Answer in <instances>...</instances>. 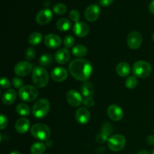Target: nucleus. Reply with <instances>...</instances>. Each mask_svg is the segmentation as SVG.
Masks as SVG:
<instances>
[{
  "mask_svg": "<svg viewBox=\"0 0 154 154\" xmlns=\"http://www.w3.org/2000/svg\"><path fill=\"white\" fill-rule=\"evenodd\" d=\"M69 72L75 80L85 82L93 73V66L88 60L82 58L75 59L69 63Z\"/></svg>",
  "mask_w": 154,
  "mask_h": 154,
  "instance_id": "obj_1",
  "label": "nucleus"
},
{
  "mask_svg": "<svg viewBox=\"0 0 154 154\" xmlns=\"http://www.w3.org/2000/svg\"><path fill=\"white\" fill-rule=\"evenodd\" d=\"M32 82L39 88H43L48 85L49 82V75L46 69L42 66H35L33 69L32 75Z\"/></svg>",
  "mask_w": 154,
  "mask_h": 154,
  "instance_id": "obj_2",
  "label": "nucleus"
},
{
  "mask_svg": "<svg viewBox=\"0 0 154 154\" xmlns=\"http://www.w3.org/2000/svg\"><path fill=\"white\" fill-rule=\"evenodd\" d=\"M50 108H51V105H50L49 101L46 99H41L34 104L32 113L35 118L41 120V119L45 118L48 115Z\"/></svg>",
  "mask_w": 154,
  "mask_h": 154,
  "instance_id": "obj_3",
  "label": "nucleus"
},
{
  "mask_svg": "<svg viewBox=\"0 0 154 154\" xmlns=\"http://www.w3.org/2000/svg\"><path fill=\"white\" fill-rule=\"evenodd\" d=\"M152 67L150 64L144 60H139L134 63L132 73L137 78H147L151 75Z\"/></svg>",
  "mask_w": 154,
  "mask_h": 154,
  "instance_id": "obj_4",
  "label": "nucleus"
},
{
  "mask_svg": "<svg viewBox=\"0 0 154 154\" xmlns=\"http://www.w3.org/2000/svg\"><path fill=\"white\" fill-rule=\"evenodd\" d=\"M30 132L34 138L40 141H47L51 136V129L44 123H36L30 129Z\"/></svg>",
  "mask_w": 154,
  "mask_h": 154,
  "instance_id": "obj_5",
  "label": "nucleus"
},
{
  "mask_svg": "<svg viewBox=\"0 0 154 154\" xmlns=\"http://www.w3.org/2000/svg\"><path fill=\"white\" fill-rule=\"evenodd\" d=\"M38 90L35 87L32 85H25L21 87L18 92L21 100L26 102H32L38 96Z\"/></svg>",
  "mask_w": 154,
  "mask_h": 154,
  "instance_id": "obj_6",
  "label": "nucleus"
},
{
  "mask_svg": "<svg viewBox=\"0 0 154 154\" xmlns=\"http://www.w3.org/2000/svg\"><path fill=\"white\" fill-rule=\"evenodd\" d=\"M126 144V138L123 135H120V134H117V135H113L108 141V148L111 151L114 152H118L123 150Z\"/></svg>",
  "mask_w": 154,
  "mask_h": 154,
  "instance_id": "obj_7",
  "label": "nucleus"
},
{
  "mask_svg": "<svg viewBox=\"0 0 154 154\" xmlns=\"http://www.w3.org/2000/svg\"><path fill=\"white\" fill-rule=\"evenodd\" d=\"M142 36L138 32H132L128 35L126 38L128 46L132 50L139 49L142 45Z\"/></svg>",
  "mask_w": 154,
  "mask_h": 154,
  "instance_id": "obj_8",
  "label": "nucleus"
},
{
  "mask_svg": "<svg viewBox=\"0 0 154 154\" xmlns=\"http://www.w3.org/2000/svg\"><path fill=\"white\" fill-rule=\"evenodd\" d=\"M32 65L28 61H21L14 66L15 75L19 77H24L32 72Z\"/></svg>",
  "mask_w": 154,
  "mask_h": 154,
  "instance_id": "obj_9",
  "label": "nucleus"
},
{
  "mask_svg": "<svg viewBox=\"0 0 154 154\" xmlns=\"http://www.w3.org/2000/svg\"><path fill=\"white\" fill-rule=\"evenodd\" d=\"M66 97L68 103L71 106L75 107V108L80 106L83 103V102H84L82 96L75 90H69L67 93H66Z\"/></svg>",
  "mask_w": 154,
  "mask_h": 154,
  "instance_id": "obj_10",
  "label": "nucleus"
},
{
  "mask_svg": "<svg viewBox=\"0 0 154 154\" xmlns=\"http://www.w3.org/2000/svg\"><path fill=\"white\" fill-rule=\"evenodd\" d=\"M100 12V8L99 7V5L93 4L89 5L86 8L84 16H85L86 20L89 22H95L99 17Z\"/></svg>",
  "mask_w": 154,
  "mask_h": 154,
  "instance_id": "obj_11",
  "label": "nucleus"
},
{
  "mask_svg": "<svg viewBox=\"0 0 154 154\" xmlns=\"http://www.w3.org/2000/svg\"><path fill=\"white\" fill-rule=\"evenodd\" d=\"M44 43L48 48L51 49H56L60 48L62 44V39L58 35L51 33L48 34L44 38Z\"/></svg>",
  "mask_w": 154,
  "mask_h": 154,
  "instance_id": "obj_12",
  "label": "nucleus"
},
{
  "mask_svg": "<svg viewBox=\"0 0 154 154\" xmlns=\"http://www.w3.org/2000/svg\"><path fill=\"white\" fill-rule=\"evenodd\" d=\"M53 19V13L50 9H42L38 12L35 20L39 25H46Z\"/></svg>",
  "mask_w": 154,
  "mask_h": 154,
  "instance_id": "obj_13",
  "label": "nucleus"
},
{
  "mask_svg": "<svg viewBox=\"0 0 154 154\" xmlns=\"http://www.w3.org/2000/svg\"><path fill=\"white\" fill-rule=\"evenodd\" d=\"M108 116L114 121H120L123 117V111L120 106L117 105H110L107 110Z\"/></svg>",
  "mask_w": 154,
  "mask_h": 154,
  "instance_id": "obj_14",
  "label": "nucleus"
},
{
  "mask_svg": "<svg viewBox=\"0 0 154 154\" xmlns=\"http://www.w3.org/2000/svg\"><path fill=\"white\" fill-rule=\"evenodd\" d=\"M72 31H73L74 34L78 36V37L84 38L86 37L89 34L90 28H89L88 25L86 24L85 23L78 21V22L75 23V25L73 26Z\"/></svg>",
  "mask_w": 154,
  "mask_h": 154,
  "instance_id": "obj_15",
  "label": "nucleus"
},
{
  "mask_svg": "<svg viewBox=\"0 0 154 154\" xmlns=\"http://www.w3.org/2000/svg\"><path fill=\"white\" fill-rule=\"evenodd\" d=\"M56 62L60 65H65L70 60L71 54L67 48H60L55 54Z\"/></svg>",
  "mask_w": 154,
  "mask_h": 154,
  "instance_id": "obj_16",
  "label": "nucleus"
},
{
  "mask_svg": "<svg viewBox=\"0 0 154 154\" xmlns=\"http://www.w3.org/2000/svg\"><path fill=\"white\" fill-rule=\"evenodd\" d=\"M51 78L56 82H63L68 78V72L63 67H56L51 72Z\"/></svg>",
  "mask_w": 154,
  "mask_h": 154,
  "instance_id": "obj_17",
  "label": "nucleus"
},
{
  "mask_svg": "<svg viewBox=\"0 0 154 154\" xmlns=\"http://www.w3.org/2000/svg\"><path fill=\"white\" fill-rule=\"evenodd\" d=\"M75 118L80 124H87L90 120V113L86 108H79L75 113Z\"/></svg>",
  "mask_w": 154,
  "mask_h": 154,
  "instance_id": "obj_18",
  "label": "nucleus"
},
{
  "mask_svg": "<svg viewBox=\"0 0 154 154\" xmlns=\"http://www.w3.org/2000/svg\"><path fill=\"white\" fill-rule=\"evenodd\" d=\"M30 128V122L25 117L18 119L15 123V129L18 133L25 134L29 131Z\"/></svg>",
  "mask_w": 154,
  "mask_h": 154,
  "instance_id": "obj_19",
  "label": "nucleus"
},
{
  "mask_svg": "<svg viewBox=\"0 0 154 154\" xmlns=\"http://www.w3.org/2000/svg\"><path fill=\"white\" fill-rule=\"evenodd\" d=\"M16 91L14 90H8L3 93L2 95V102L5 105H11L15 102L17 99Z\"/></svg>",
  "mask_w": 154,
  "mask_h": 154,
  "instance_id": "obj_20",
  "label": "nucleus"
},
{
  "mask_svg": "<svg viewBox=\"0 0 154 154\" xmlns=\"http://www.w3.org/2000/svg\"><path fill=\"white\" fill-rule=\"evenodd\" d=\"M116 72L119 76L122 77V78H126V77L129 76L130 74L131 67L129 63H126V62H121L116 66Z\"/></svg>",
  "mask_w": 154,
  "mask_h": 154,
  "instance_id": "obj_21",
  "label": "nucleus"
},
{
  "mask_svg": "<svg viewBox=\"0 0 154 154\" xmlns=\"http://www.w3.org/2000/svg\"><path fill=\"white\" fill-rule=\"evenodd\" d=\"M81 91L83 96L85 98L92 97L94 95L95 87L92 83L88 82V81H85L81 85Z\"/></svg>",
  "mask_w": 154,
  "mask_h": 154,
  "instance_id": "obj_22",
  "label": "nucleus"
},
{
  "mask_svg": "<svg viewBox=\"0 0 154 154\" xmlns=\"http://www.w3.org/2000/svg\"><path fill=\"white\" fill-rule=\"evenodd\" d=\"M72 52L73 54V55L75 56V57L82 58V57H85L87 55L88 51H87V48L84 45H78L76 46L73 47Z\"/></svg>",
  "mask_w": 154,
  "mask_h": 154,
  "instance_id": "obj_23",
  "label": "nucleus"
},
{
  "mask_svg": "<svg viewBox=\"0 0 154 154\" xmlns=\"http://www.w3.org/2000/svg\"><path fill=\"white\" fill-rule=\"evenodd\" d=\"M72 26L71 21L67 18H61L57 23V27L60 31L66 32Z\"/></svg>",
  "mask_w": 154,
  "mask_h": 154,
  "instance_id": "obj_24",
  "label": "nucleus"
},
{
  "mask_svg": "<svg viewBox=\"0 0 154 154\" xmlns=\"http://www.w3.org/2000/svg\"><path fill=\"white\" fill-rule=\"evenodd\" d=\"M54 62V57L52 55L48 54H45L40 57L38 60L39 64L42 67H48L51 66Z\"/></svg>",
  "mask_w": 154,
  "mask_h": 154,
  "instance_id": "obj_25",
  "label": "nucleus"
},
{
  "mask_svg": "<svg viewBox=\"0 0 154 154\" xmlns=\"http://www.w3.org/2000/svg\"><path fill=\"white\" fill-rule=\"evenodd\" d=\"M42 38H43V35L42 33L35 32H32L29 35L28 38V42L32 46H35L42 42Z\"/></svg>",
  "mask_w": 154,
  "mask_h": 154,
  "instance_id": "obj_26",
  "label": "nucleus"
},
{
  "mask_svg": "<svg viewBox=\"0 0 154 154\" xmlns=\"http://www.w3.org/2000/svg\"><path fill=\"white\" fill-rule=\"evenodd\" d=\"M45 150H46V146L42 142L34 143L30 148L32 154H43Z\"/></svg>",
  "mask_w": 154,
  "mask_h": 154,
  "instance_id": "obj_27",
  "label": "nucleus"
},
{
  "mask_svg": "<svg viewBox=\"0 0 154 154\" xmlns=\"http://www.w3.org/2000/svg\"><path fill=\"white\" fill-rule=\"evenodd\" d=\"M16 111L17 114H19L23 117H26L30 114V108L25 103H20L17 105Z\"/></svg>",
  "mask_w": 154,
  "mask_h": 154,
  "instance_id": "obj_28",
  "label": "nucleus"
},
{
  "mask_svg": "<svg viewBox=\"0 0 154 154\" xmlns=\"http://www.w3.org/2000/svg\"><path fill=\"white\" fill-rule=\"evenodd\" d=\"M138 81L137 79V77L135 75H131L129 76L125 81V86L127 87L128 89H134L138 86Z\"/></svg>",
  "mask_w": 154,
  "mask_h": 154,
  "instance_id": "obj_29",
  "label": "nucleus"
},
{
  "mask_svg": "<svg viewBox=\"0 0 154 154\" xmlns=\"http://www.w3.org/2000/svg\"><path fill=\"white\" fill-rule=\"evenodd\" d=\"M54 13H56L58 15H63L66 13L67 11V8L63 3H57L53 8Z\"/></svg>",
  "mask_w": 154,
  "mask_h": 154,
  "instance_id": "obj_30",
  "label": "nucleus"
},
{
  "mask_svg": "<svg viewBox=\"0 0 154 154\" xmlns=\"http://www.w3.org/2000/svg\"><path fill=\"white\" fill-rule=\"evenodd\" d=\"M75 42V38L72 35H67L65 37L64 40H63V45H64L65 48H71L74 46Z\"/></svg>",
  "mask_w": 154,
  "mask_h": 154,
  "instance_id": "obj_31",
  "label": "nucleus"
},
{
  "mask_svg": "<svg viewBox=\"0 0 154 154\" xmlns=\"http://www.w3.org/2000/svg\"><path fill=\"white\" fill-rule=\"evenodd\" d=\"M101 132L105 134L108 136L112 134L113 132V127L111 126V124L110 123H105L102 126V129H101Z\"/></svg>",
  "mask_w": 154,
  "mask_h": 154,
  "instance_id": "obj_32",
  "label": "nucleus"
},
{
  "mask_svg": "<svg viewBox=\"0 0 154 154\" xmlns=\"http://www.w3.org/2000/svg\"><path fill=\"white\" fill-rule=\"evenodd\" d=\"M35 54L36 51L34 48L30 47V48H26L25 51V58L27 60H29V61L30 60H32L35 57Z\"/></svg>",
  "mask_w": 154,
  "mask_h": 154,
  "instance_id": "obj_33",
  "label": "nucleus"
},
{
  "mask_svg": "<svg viewBox=\"0 0 154 154\" xmlns=\"http://www.w3.org/2000/svg\"><path fill=\"white\" fill-rule=\"evenodd\" d=\"M80 17H81V15H80L79 11L77 10H75V9L71 11L70 14H69V17H70L71 20L74 21L75 23L78 22V20L80 19Z\"/></svg>",
  "mask_w": 154,
  "mask_h": 154,
  "instance_id": "obj_34",
  "label": "nucleus"
},
{
  "mask_svg": "<svg viewBox=\"0 0 154 154\" xmlns=\"http://www.w3.org/2000/svg\"><path fill=\"white\" fill-rule=\"evenodd\" d=\"M96 140L99 144H103V143L108 141V136L105 134L102 133V132H100L96 135Z\"/></svg>",
  "mask_w": 154,
  "mask_h": 154,
  "instance_id": "obj_35",
  "label": "nucleus"
},
{
  "mask_svg": "<svg viewBox=\"0 0 154 154\" xmlns=\"http://www.w3.org/2000/svg\"><path fill=\"white\" fill-rule=\"evenodd\" d=\"M11 84L12 85L17 89H20L21 87H23V81L20 78H17V77H15V78H14L13 79H12Z\"/></svg>",
  "mask_w": 154,
  "mask_h": 154,
  "instance_id": "obj_36",
  "label": "nucleus"
},
{
  "mask_svg": "<svg viewBox=\"0 0 154 154\" xmlns=\"http://www.w3.org/2000/svg\"><path fill=\"white\" fill-rule=\"evenodd\" d=\"M0 85H1L2 88L3 89H7L9 88L11 85V81L8 79L7 78H5V77H2L1 79V81H0Z\"/></svg>",
  "mask_w": 154,
  "mask_h": 154,
  "instance_id": "obj_37",
  "label": "nucleus"
},
{
  "mask_svg": "<svg viewBox=\"0 0 154 154\" xmlns=\"http://www.w3.org/2000/svg\"><path fill=\"white\" fill-rule=\"evenodd\" d=\"M83 104L87 108H92L95 105V100L92 97H87L84 99Z\"/></svg>",
  "mask_w": 154,
  "mask_h": 154,
  "instance_id": "obj_38",
  "label": "nucleus"
},
{
  "mask_svg": "<svg viewBox=\"0 0 154 154\" xmlns=\"http://www.w3.org/2000/svg\"><path fill=\"white\" fill-rule=\"evenodd\" d=\"M8 126V118L4 115V114H1L0 117V129H4L5 128L7 127Z\"/></svg>",
  "mask_w": 154,
  "mask_h": 154,
  "instance_id": "obj_39",
  "label": "nucleus"
},
{
  "mask_svg": "<svg viewBox=\"0 0 154 154\" xmlns=\"http://www.w3.org/2000/svg\"><path fill=\"white\" fill-rule=\"evenodd\" d=\"M114 0H99V4L103 7H108L113 3Z\"/></svg>",
  "mask_w": 154,
  "mask_h": 154,
  "instance_id": "obj_40",
  "label": "nucleus"
},
{
  "mask_svg": "<svg viewBox=\"0 0 154 154\" xmlns=\"http://www.w3.org/2000/svg\"><path fill=\"white\" fill-rule=\"evenodd\" d=\"M147 143L149 145H153L154 144V135H150L147 138Z\"/></svg>",
  "mask_w": 154,
  "mask_h": 154,
  "instance_id": "obj_41",
  "label": "nucleus"
},
{
  "mask_svg": "<svg viewBox=\"0 0 154 154\" xmlns=\"http://www.w3.org/2000/svg\"><path fill=\"white\" fill-rule=\"evenodd\" d=\"M148 8H149V11H150V13L154 14V0H153V1L150 3Z\"/></svg>",
  "mask_w": 154,
  "mask_h": 154,
  "instance_id": "obj_42",
  "label": "nucleus"
},
{
  "mask_svg": "<svg viewBox=\"0 0 154 154\" xmlns=\"http://www.w3.org/2000/svg\"><path fill=\"white\" fill-rule=\"evenodd\" d=\"M137 154H150V153H149L148 150H141L140 151L138 152Z\"/></svg>",
  "mask_w": 154,
  "mask_h": 154,
  "instance_id": "obj_43",
  "label": "nucleus"
},
{
  "mask_svg": "<svg viewBox=\"0 0 154 154\" xmlns=\"http://www.w3.org/2000/svg\"><path fill=\"white\" fill-rule=\"evenodd\" d=\"M10 154H21V153L18 151H13V152H11Z\"/></svg>",
  "mask_w": 154,
  "mask_h": 154,
  "instance_id": "obj_44",
  "label": "nucleus"
},
{
  "mask_svg": "<svg viewBox=\"0 0 154 154\" xmlns=\"http://www.w3.org/2000/svg\"><path fill=\"white\" fill-rule=\"evenodd\" d=\"M152 39H153V42H154V32L153 33V35H152Z\"/></svg>",
  "mask_w": 154,
  "mask_h": 154,
  "instance_id": "obj_45",
  "label": "nucleus"
},
{
  "mask_svg": "<svg viewBox=\"0 0 154 154\" xmlns=\"http://www.w3.org/2000/svg\"><path fill=\"white\" fill-rule=\"evenodd\" d=\"M151 154H154V149L153 150H152V153H151Z\"/></svg>",
  "mask_w": 154,
  "mask_h": 154,
  "instance_id": "obj_46",
  "label": "nucleus"
}]
</instances>
